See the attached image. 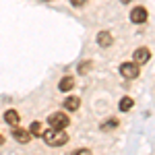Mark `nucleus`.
<instances>
[{
	"instance_id": "nucleus-18",
	"label": "nucleus",
	"mask_w": 155,
	"mask_h": 155,
	"mask_svg": "<svg viewBox=\"0 0 155 155\" xmlns=\"http://www.w3.org/2000/svg\"><path fill=\"white\" fill-rule=\"evenodd\" d=\"M122 2H124V4H126V2H130V0H122Z\"/></svg>"
},
{
	"instance_id": "nucleus-12",
	"label": "nucleus",
	"mask_w": 155,
	"mask_h": 155,
	"mask_svg": "<svg viewBox=\"0 0 155 155\" xmlns=\"http://www.w3.org/2000/svg\"><path fill=\"white\" fill-rule=\"evenodd\" d=\"M29 132H31V137H41V124H39V122H33L31 128H29Z\"/></svg>"
},
{
	"instance_id": "nucleus-14",
	"label": "nucleus",
	"mask_w": 155,
	"mask_h": 155,
	"mask_svg": "<svg viewBox=\"0 0 155 155\" xmlns=\"http://www.w3.org/2000/svg\"><path fill=\"white\" fill-rule=\"evenodd\" d=\"M116 126H118V120H116V118H112V120H107L106 124H101L104 130H106V128H116Z\"/></svg>"
},
{
	"instance_id": "nucleus-9",
	"label": "nucleus",
	"mask_w": 155,
	"mask_h": 155,
	"mask_svg": "<svg viewBox=\"0 0 155 155\" xmlns=\"http://www.w3.org/2000/svg\"><path fill=\"white\" fill-rule=\"evenodd\" d=\"M79 107H81V99H79V97H66V99H64V110H68V112H77V110H79Z\"/></svg>"
},
{
	"instance_id": "nucleus-11",
	"label": "nucleus",
	"mask_w": 155,
	"mask_h": 155,
	"mask_svg": "<svg viewBox=\"0 0 155 155\" xmlns=\"http://www.w3.org/2000/svg\"><path fill=\"white\" fill-rule=\"evenodd\" d=\"M134 106V101H132L130 97H122V99H120V112H128V110H130V107Z\"/></svg>"
},
{
	"instance_id": "nucleus-5",
	"label": "nucleus",
	"mask_w": 155,
	"mask_h": 155,
	"mask_svg": "<svg viewBox=\"0 0 155 155\" xmlns=\"http://www.w3.org/2000/svg\"><path fill=\"white\" fill-rule=\"evenodd\" d=\"M11 134H12V139H15V141H19V143H23V145L31 141V132L25 130V128H19V126H12Z\"/></svg>"
},
{
	"instance_id": "nucleus-2",
	"label": "nucleus",
	"mask_w": 155,
	"mask_h": 155,
	"mask_svg": "<svg viewBox=\"0 0 155 155\" xmlns=\"http://www.w3.org/2000/svg\"><path fill=\"white\" fill-rule=\"evenodd\" d=\"M48 124L50 128H56V130H64L68 124H71V118L64 114V112H54L48 116Z\"/></svg>"
},
{
	"instance_id": "nucleus-8",
	"label": "nucleus",
	"mask_w": 155,
	"mask_h": 155,
	"mask_svg": "<svg viewBox=\"0 0 155 155\" xmlns=\"http://www.w3.org/2000/svg\"><path fill=\"white\" fill-rule=\"evenodd\" d=\"M19 120H21V116H19L17 110H6V112H4V122H6V124L19 126Z\"/></svg>"
},
{
	"instance_id": "nucleus-15",
	"label": "nucleus",
	"mask_w": 155,
	"mask_h": 155,
	"mask_svg": "<svg viewBox=\"0 0 155 155\" xmlns=\"http://www.w3.org/2000/svg\"><path fill=\"white\" fill-rule=\"evenodd\" d=\"M71 4H72V6H85L87 0H71Z\"/></svg>"
},
{
	"instance_id": "nucleus-1",
	"label": "nucleus",
	"mask_w": 155,
	"mask_h": 155,
	"mask_svg": "<svg viewBox=\"0 0 155 155\" xmlns=\"http://www.w3.org/2000/svg\"><path fill=\"white\" fill-rule=\"evenodd\" d=\"M41 139H44L50 147H62V145L68 143V132L56 130V128H50V130L41 132Z\"/></svg>"
},
{
	"instance_id": "nucleus-13",
	"label": "nucleus",
	"mask_w": 155,
	"mask_h": 155,
	"mask_svg": "<svg viewBox=\"0 0 155 155\" xmlns=\"http://www.w3.org/2000/svg\"><path fill=\"white\" fill-rule=\"evenodd\" d=\"M89 68H91V60H85V62H81V64H79V72H81V74L89 72Z\"/></svg>"
},
{
	"instance_id": "nucleus-6",
	"label": "nucleus",
	"mask_w": 155,
	"mask_h": 155,
	"mask_svg": "<svg viewBox=\"0 0 155 155\" xmlns=\"http://www.w3.org/2000/svg\"><path fill=\"white\" fill-rule=\"evenodd\" d=\"M151 60V50L149 48H137L134 50V62L137 64H145Z\"/></svg>"
},
{
	"instance_id": "nucleus-16",
	"label": "nucleus",
	"mask_w": 155,
	"mask_h": 155,
	"mask_svg": "<svg viewBox=\"0 0 155 155\" xmlns=\"http://www.w3.org/2000/svg\"><path fill=\"white\" fill-rule=\"evenodd\" d=\"M72 155H91V151L89 149H79V151H74Z\"/></svg>"
},
{
	"instance_id": "nucleus-3",
	"label": "nucleus",
	"mask_w": 155,
	"mask_h": 155,
	"mask_svg": "<svg viewBox=\"0 0 155 155\" xmlns=\"http://www.w3.org/2000/svg\"><path fill=\"white\" fill-rule=\"evenodd\" d=\"M139 64L137 62H124V64H120V74L124 77V79H137L139 77Z\"/></svg>"
},
{
	"instance_id": "nucleus-4",
	"label": "nucleus",
	"mask_w": 155,
	"mask_h": 155,
	"mask_svg": "<svg viewBox=\"0 0 155 155\" xmlns=\"http://www.w3.org/2000/svg\"><path fill=\"white\" fill-rule=\"evenodd\" d=\"M147 19H149V12H147L145 6H134L130 11V21L132 23L141 25V23H147Z\"/></svg>"
},
{
	"instance_id": "nucleus-10",
	"label": "nucleus",
	"mask_w": 155,
	"mask_h": 155,
	"mask_svg": "<svg viewBox=\"0 0 155 155\" xmlns=\"http://www.w3.org/2000/svg\"><path fill=\"white\" fill-rule=\"evenodd\" d=\"M72 87H74V79L72 77H62L58 83V89L60 91H71Z\"/></svg>"
},
{
	"instance_id": "nucleus-7",
	"label": "nucleus",
	"mask_w": 155,
	"mask_h": 155,
	"mask_svg": "<svg viewBox=\"0 0 155 155\" xmlns=\"http://www.w3.org/2000/svg\"><path fill=\"white\" fill-rule=\"evenodd\" d=\"M112 44H114V37H112L110 31H99L97 33V46L99 48H110Z\"/></svg>"
},
{
	"instance_id": "nucleus-17",
	"label": "nucleus",
	"mask_w": 155,
	"mask_h": 155,
	"mask_svg": "<svg viewBox=\"0 0 155 155\" xmlns=\"http://www.w3.org/2000/svg\"><path fill=\"white\" fill-rule=\"evenodd\" d=\"M2 143H4V137H2V134H0V145H2Z\"/></svg>"
}]
</instances>
